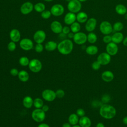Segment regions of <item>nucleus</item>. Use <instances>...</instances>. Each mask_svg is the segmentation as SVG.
<instances>
[{"mask_svg": "<svg viewBox=\"0 0 127 127\" xmlns=\"http://www.w3.org/2000/svg\"><path fill=\"white\" fill-rule=\"evenodd\" d=\"M99 29L101 33L104 35H110L113 31V26L110 22L107 21H103L101 22Z\"/></svg>", "mask_w": 127, "mask_h": 127, "instance_id": "nucleus-5", "label": "nucleus"}, {"mask_svg": "<svg viewBox=\"0 0 127 127\" xmlns=\"http://www.w3.org/2000/svg\"><path fill=\"white\" fill-rule=\"evenodd\" d=\"M124 17H125V19L126 20H127V12L125 14Z\"/></svg>", "mask_w": 127, "mask_h": 127, "instance_id": "nucleus-52", "label": "nucleus"}, {"mask_svg": "<svg viewBox=\"0 0 127 127\" xmlns=\"http://www.w3.org/2000/svg\"><path fill=\"white\" fill-rule=\"evenodd\" d=\"M62 127H72L69 123H64L62 125Z\"/></svg>", "mask_w": 127, "mask_h": 127, "instance_id": "nucleus-49", "label": "nucleus"}, {"mask_svg": "<svg viewBox=\"0 0 127 127\" xmlns=\"http://www.w3.org/2000/svg\"><path fill=\"white\" fill-rule=\"evenodd\" d=\"M44 47L41 43H37L35 47V50L37 53H41L43 52Z\"/></svg>", "mask_w": 127, "mask_h": 127, "instance_id": "nucleus-39", "label": "nucleus"}, {"mask_svg": "<svg viewBox=\"0 0 127 127\" xmlns=\"http://www.w3.org/2000/svg\"><path fill=\"white\" fill-rule=\"evenodd\" d=\"M73 48V44L70 39H66L62 40L58 44L57 49L60 53L67 55L69 54Z\"/></svg>", "mask_w": 127, "mask_h": 127, "instance_id": "nucleus-2", "label": "nucleus"}, {"mask_svg": "<svg viewBox=\"0 0 127 127\" xmlns=\"http://www.w3.org/2000/svg\"><path fill=\"white\" fill-rule=\"evenodd\" d=\"M9 37L10 40L16 43L19 41L21 38L20 31L17 29H12L9 33Z\"/></svg>", "mask_w": 127, "mask_h": 127, "instance_id": "nucleus-18", "label": "nucleus"}, {"mask_svg": "<svg viewBox=\"0 0 127 127\" xmlns=\"http://www.w3.org/2000/svg\"><path fill=\"white\" fill-rule=\"evenodd\" d=\"M73 40L74 42L77 45H83L87 41V35L82 32L74 33Z\"/></svg>", "mask_w": 127, "mask_h": 127, "instance_id": "nucleus-7", "label": "nucleus"}, {"mask_svg": "<svg viewBox=\"0 0 127 127\" xmlns=\"http://www.w3.org/2000/svg\"><path fill=\"white\" fill-rule=\"evenodd\" d=\"M79 1H80L81 2H84V1H86V0H78Z\"/></svg>", "mask_w": 127, "mask_h": 127, "instance_id": "nucleus-55", "label": "nucleus"}, {"mask_svg": "<svg viewBox=\"0 0 127 127\" xmlns=\"http://www.w3.org/2000/svg\"><path fill=\"white\" fill-rule=\"evenodd\" d=\"M79 125L81 127H90L91 126V121L87 116L80 117L79 120Z\"/></svg>", "mask_w": 127, "mask_h": 127, "instance_id": "nucleus-20", "label": "nucleus"}, {"mask_svg": "<svg viewBox=\"0 0 127 127\" xmlns=\"http://www.w3.org/2000/svg\"><path fill=\"white\" fill-rule=\"evenodd\" d=\"M115 11L119 15H125L127 12V7L123 4H118L115 7Z\"/></svg>", "mask_w": 127, "mask_h": 127, "instance_id": "nucleus-26", "label": "nucleus"}, {"mask_svg": "<svg viewBox=\"0 0 127 127\" xmlns=\"http://www.w3.org/2000/svg\"><path fill=\"white\" fill-rule=\"evenodd\" d=\"M37 127H50L49 125L46 123H41Z\"/></svg>", "mask_w": 127, "mask_h": 127, "instance_id": "nucleus-46", "label": "nucleus"}, {"mask_svg": "<svg viewBox=\"0 0 127 127\" xmlns=\"http://www.w3.org/2000/svg\"><path fill=\"white\" fill-rule=\"evenodd\" d=\"M64 22L67 25H71L76 20V17L75 13L69 12L64 17Z\"/></svg>", "mask_w": 127, "mask_h": 127, "instance_id": "nucleus-17", "label": "nucleus"}, {"mask_svg": "<svg viewBox=\"0 0 127 127\" xmlns=\"http://www.w3.org/2000/svg\"><path fill=\"white\" fill-rule=\"evenodd\" d=\"M76 114L77 115V116H78V117H82L85 116V111H84L83 109H82V108H79V109H78L76 110Z\"/></svg>", "mask_w": 127, "mask_h": 127, "instance_id": "nucleus-41", "label": "nucleus"}, {"mask_svg": "<svg viewBox=\"0 0 127 127\" xmlns=\"http://www.w3.org/2000/svg\"><path fill=\"white\" fill-rule=\"evenodd\" d=\"M29 63H30V61L27 57H25V56L21 57L20 58L19 60V63L22 66H28Z\"/></svg>", "mask_w": 127, "mask_h": 127, "instance_id": "nucleus-34", "label": "nucleus"}, {"mask_svg": "<svg viewBox=\"0 0 127 127\" xmlns=\"http://www.w3.org/2000/svg\"><path fill=\"white\" fill-rule=\"evenodd\" d=\"M97 20L94 17H91L87 20L85 25L86 30L89 32H93L96 28L97 25Z\"/></svg>", "mask_w": 127, "mask_h": 127, "instance_id": "nucleus-14", "label": "nucleus"}, {"mask_svg": "<svg viewBox=\"0 0 127 127\" xmlns=\"http://www.w3.org/2000/svg\"><path fill=\"white\" fill-rule=\"evenodd\" d=\"M74 33H73V32H70L68 34H67V37L69 38V39H71L73 38V36H74Z\"/></svg>", "mask_w": 127, "mask_h": 127, "instance_id": "nucleus-47", "label": "nucleus"}, {"mask_svg": "<svg viewBox=\"0 0 127 127\" xmlns=\"http://www.w3.org/2000/svg\"><path fill=\"white\" fill-rule=\"evenodd\" d=\"M72 127H81L79 125H74V126H73Z\"/></svg>", "mask_w": 127, "mask_h": 127, "instance_id": "nucleus-53", "label": "nucleus"}, {"mask_svg": "<svg viewBox=\"0 0 127 127\" xmlns=\"http://www.w3.org/2000/svg\"><path fill=\"white\" fill-rule=\"evenodd\" d=\"M70 30L73 33H76L80 31L81 29V26L79 22H74L70 25Z\"/></svg>", "mask_w": 127, "mask_h": 127, "instance_id": "nucleus-30", "label": "nucleus"}, {"mask_svg": "<svg viewBox=\"0 0 127 127\" xmlns=\"http://www.w3.org/2000/svg\"><path fill=\"white\" fill-rule=\"evenodd\" d=\"M46 34L44 31L39 30L36 31L33 35V39L36 43L42 44L46 39Z\"/></svg>", "mask_w": 127, "mask_h": 127, "instance_id": "nucleus-12", "label": "nucleus"}, {"mask_svg": "<svg viewBox=\"0 0 127 127\" xmlns=\"http://www.w3.org/2000/svg\"><path fill=\"white\" fill-rule=\"evenodd\" d=\"M63 26L58 21H54L51 24V29L55 34H60L62 32Z\"/></svg>", "mask_w": 127, "mask_h": 127, "instance_id": "nucleus-16", "label": "nucleus"}, {"mask_svg": "<svg viewBox=\"0 0 127 127\" xmlns=\"http://www.w3.org/2000/svg\"><path fill=\"white\" fill-rule=\"evenodd\" d=\"M32 119L37 123L43 122L46 117L45 112L41 109H36L34 110L31 114Z\"/></svg>", "mask_w": 127, "mask_h": 127, "instance_id": "nucleus-3", "label": "nucleus"}, {"mask_svg": "<svg viewBox=\"0 0 127 127\" xmlns=\"http://www.w3.org/2000/svg\"><path fill=\"white\" fill-rule=\"evenodd\" d=\"M33 42L29 38H23L19 43L20 47L24 51L31 50L33 48Z\"/></svg>", "mask_w": 127, "mask_h": 127, "instance_id": "nucleus-11", "label": "nucleus"}, {"mask_svg": "<svg viewBox=\"0 0 127 127\" xmlns=\"http://www.w3.org/2000/svg\"><path fill=\"white\" fill-rule=\"evenodd\" d=\"M76 20L79 23H83L87 21L88 19L87 14L84 11H79L76 15Z\"/></svg>", "mask_w": 127, "mask_h": 127, "instance_id": "nucleus-22", "label": "nucleus"}, {"mask_svg": "<svg viewBox=\"0 0 127 127\" xmlns=\"http://www.w3.org/2000/svg\"><path fill=\"white\" fill-rule=\"evenodd\" d=\"M52 15V13L50 11V10H45L41 13V17L45 19L49 18Z\"/></svg>", "mask_w": 127, "mask_h": 127, "instance_id": "nucleus-35", "label": "nucleus"}, {"mask_svg": "<svg viewBox=\"0 0 127 127\" xmlns=\"http://www.w3.org/2000/svg\"><path fill=\"white\" fill-rule=\"evenodd\" d=\"M45 5L42 2H38L34 5V9L36 11L41 13L45 10Z\"/></svg>", "mask_w": 127, "mask_h": 127, "instance_id": "nucleus-32", "label": "nucleus"}, {"mask_svg": "<svg viewBox=\"0 0 127 127\" xmlns=\"http://www.w3.org/2000/svg\"></svg>", "mask_w": 127, "mask_h": 127, "instance_id": "nucleus-57", "label": "nucleus"}, {"mask_svg": "<svg viewBox=\"0 0 127 127\" xmlns=\"http://www.w3.org/2000/svg\"><path fill=\"white\" fill-rule=\"evenodd\" d=\"M79 117L77 116L76 114L72 113L70 114L68 118V123L72 126L76 125L79 122Z\"/></svg>", "mask_w": 127, "mask_h": 127, "instance_id": "nucleus-27", "label": "nucleus"}, {"mask_svg": "<svg viewBox=\"0 0 127 127\" xmlns=\"http://www.w3.org/2000/svg\"><path fill=\"white\" fill-rule=\"evenodd\" d=\"M114 78V74L110 70H105L103 71L101 74L102 79L106 82H109L112 81Z\"/></svg>", "mask_w": 127, "mask_h": 127, "instance_id": "nucleus-19", "label": "nucleus"}, {"mask_svg": "<svg viewBox=\"0 0 127 127\" xmlns=\"http://www.w3.org/2000/svg\"><path fill=\"white\" fill-rule=\"evenodd\" d=\"M70 0H66V1H68V2H69V1H70Z\"/></svg>", "mask_w": 127, "mask_h": 127, "instance_id": "nucleus-56", "label": "nucleus"}, {"mask_svg": "<svg viewBox=\"0 0 127 127\" xmlns=\"http://www.w3.org/2000/svg\"><path fill=\"white\" fill-rule=\"evenodd\" d=\"M58 47L57 43L54 41H49L47 42L45 45V49L48 51H53L55 50Z\"/></svg>", "mask_w": 127, "mask_h": 127, "instance_id": "nucleus-24", "label": "nucleus"}, {"mask_svg": "<svg viewBox=\"0 0 127 127\" xmlns=\"http://www.w3.org/2000/svg\"><path fill=\"white\" fill-rule=\"evenodd\" d=\"M124 28V25L122 22L120 21H118L115 22L113 25V31L116 32H120Z\"/></svg>", "mask_w": 127, "mask_h": 127, "instance_id": "nucleus-33", "label": "nucleus"}, {"mask_svg": "<svg viewBox=\"0 0 127 127\" xmlns=\"http://www.w3.org/2000/svg\"><path fill=\"white\" fill-rule=\"evenodd\" d=\"M16 48V45L15 44V42H14L13 41H10L8 43L7 45V49L8 51L10 52H13L14 51Z\"/></svg>", "mask_w": 127, "mask_h": 127, "instance_id": "nucleus-36", "label": "nucleus"}, {"mask_svg": "<svg viewBox=\"0 0 127 127\" xmlns=\"http://www.w3.org/2000/svg\"><path fill=\"white\" fill-rule=\"evenodd\" d=\"M97 61L102 65H106L109 64L111 61V56L107 52H103L99 54L98 56Z\"/></svg>", "mask_w": 127, "mask_h": 127, "instance_id": "nucleus-9", "label": "nucleus"}, {"mask_svg": "<svg viewBox=\"0 0 127 127\" xmlns=\"http://www.w3.org/2000/svg\"><path fill=\"white\" fill-rule=\"evenodd\" d=\"M18 77L19 79L23 82H26L29 80V74L28 72L26 70H21L19 71Z\"/></svg>", "mask_w": 127, "mask_h": 127, "instance_id": "nucleus-25", "label": "nucleus"}, {"mask_svg": "<svg viewBox=\"0 0 127 127\" xmlns=\"http://www.w3.org/2000/svg\"><path fill=\"white\" fill-rule=\"evenodd\" d=\"M70 27L65 26L63 27V30H62V33H64L65 35H67L70 32Z\"/></svg>", "mask_w": 127, "mask_h": 127, "instance_id": "nucleus-44", "label": "nucleus"}, {"mask_svg": "<svg viewBox=\"0 0 127 127\" xmlns=\"http://www.w3.org/2000/svg\"><path fill=\"white\" fill-rule=\"evenodd\" d=\"M64 11V7L63 5L57 3L53 5L50 9L52 14L55 16H60L62 15Z\"/></svg>", "mask_w": 127, "mask_h": 127, "instance_id": "nucleus-10", "label": "nucleus"}, {"mask_svg": "<svg viewBox=\"0 0 127 127\" xmlns=\"http://www.w3.org/2000/svg\"><path fill=\"white\" fill-rule=\"evenodd\" d=\"M96 127H105L104 125L102 123H98L96 126Z\"/></svg>", "mask_w": 127, "mask_h": 127, "instance_id": "nucleus-51", "label": "nucleus"}, {"mask_svg": "<svg viewBox=\"0 0 127 127\" xmlns=\"http://www.w3.org/2000/svg\"><path fill=\"white\" fill-rule=\"evenodd\" d=\"M45 0V1H46L47 2H51V1H52L54 0Z\"/></svg>", "mask_w": 127, "mask_h": 127, "instance_id": "nucleus-54", "label": "nucleus"}, {"mask_svg": "<svg viewBox=\"0 0 127 127\" xmlns=\"http://www.w3.org/2000/svg\"><path fill=\"white\" fill-rule=\"evenodd\" d=\"M33 105L36 109H41L44 105L43 100L40 98H36L33 100Z\"/></svg>", "mask_w": 127, "mask_h": 127, "instance_id": "nucleus-31", "label": "nucleus"}, {"mask_svg": "<svg viewBox=\"0 0 127 127\" xmlns=\"http://www.w3.org/2000/svg\"><path fill=\"white\" fill-rule=\"evenodd\" d=\"M123 123L125 125H127V116H125L123 119Z\"/></svg>", "mask_w": 127, "mask_h": 127, "instance_id": "nucleus-50", "label": "nucleus"}, {"mask_svg": "<svg viewBox=\"0 0 127 127\" xmlns=\"http://www.w3.org/2000/svg\"><path fill=\"white\" fill-rule=\"evenodd\" d=\"M55 92H56V97H58V98H62L65 95L64 91L61 89H58Z\"/></svg>", "mask_w": 127, "mask_h": 127, "instance_id": "nucleus-37", "label": "nucleus"}, {"mask_svg": "<svg viewBox=\"0 0 127 127\" xmlns=\"http://www.w3.org/2000/svg\"><path fill=\"white\" fill-rule=\"evenodd\" d=\"M87 41L90 44H94L97 40V36L95 33L93 32H89L87 35Z\"/></svg>", "mask_w": 127, "mask_h": 127, "instance_id": "nucleus-29", "label": "nucleus"}, {"mask_svg": "<svg viewBox=\"0 0 127 127\" xmlns=\"http://www.w3.org/2000/svg\"><path fill=\"white\" fill-rule=\"evenodd\" d=\"M110 99L111 98L109 95L105 94V95H104L102 97V101L104 102L105 104H107V103L109 102V101L110 100Z\"/></svg>", "mask_w": 127, "mask_h": 127, "instance_id": "nucleus-42", "label": "nucleus"}, {"mask_svg": "<svg viewBox=\"0 0 127 127\" xmlns=\"http://www.w3.org/2000/svg\"><path fill=\"white\" fill-rule=\"evenodd\" d=\"M103 41L107 44L111 42L112 36H110V35H105L103 38Z\"/></svg>", "mask_w": 127, "mask_h": 127, "instance_id": "nucleus-40", "label": "nucleus"}, {"mask_svg": "<svg viewBox=\"0 0 127 127\" xmlns=\"http://www.w3.org/2000/svg\"><path fill=\"white\" fill-rule=\"evenodd\" d=\"M118 46L117 44L111 42L107 44L106 47V52L111 56L116 55L118 52Z\"/></svg>", "mask_w": 127, "mask_h": 127, "instance_id": "nucleus-15", "label": "nucleus"}, {"mask_svg": "<svg viewBox=\"0 0 127 127\" xmlns=\"http://www.w3.org/2000/svg\"><path fill=\"white\" fill-rule=\"evenodd\" d=\"M42 96L45 100L48 102L53 101L57 97L56 92L49 89L44 90L42 93Z\"/></svg>", "mask_w": 127, "mask_h": 127, "instance_id": "nucleus-8", "label": "nucleus"}, {"mask_svg": "<svg viewBox=\"0 0 127 127\" xmlns=\"http://www.w3.org/2000/svg\"><path fill=\"white\" fill-rule=\"evenodd\" d=\"M101 65L97 61H96L92 63L91 66L93 70H98L101 67Z\"/></svg>", "mask_w": 127, "mask_h": 127, "instance_id": "nucleus-38", "label": "nucleus"}, {"mask_svg": "<svg viewBox=\"0 0 127 127\" xmlns=\"http://www.w3.org/2000/svg\"><path fill=\"white\" fill-rule=\"evenodd\" d=\"M19 73V71L18 70V69L16 68H12L10 69V73L11 75L13 76H15L18 75Z\"/></svg>", "mask_w": 127, "mask_h": 127, "instance_id": "nucleus-43", "label": "nucleus"}, {"mask_svg": "<svg viewBox=\"0 0 127 127\" xmlns=\"http://www.w3.org/2000/svg\"><path fill=\"white\" fill-rule=\"evenodd\" d=\"M34 9V5L30 1L24 2L21 6L20 10L22 14L26 15L31 13Z\"/></svg>", "mask_w": 127, "mask_h": 127, "instance_id": "nucleus-13", "label": "nucleus"}, {"mask_svg": "<svg viewBox=\"0 0 127 127\" xmlns=\"http://www.w3.org/2000/svg\"><path fill=\"white\" fill-rule=\"evenodd\" d=\"M28 67L32 72L37 73L42 69V64L40 60L34 59L30 61Z\"/></svg>", "mask_w": 127, "mask_h": 127, "instance_id": "nucleus-6", "label": "nucleus"}, {"mask_svg": "<svg viewBox=\"0 0 127 127\" xmlns=\"http://www.w3.org/2000/svg\"><path fill=\"white\" fill-rule=\"evenodd\" d=\"M41 109L45 112H47L49 110V107L47 105H44Z\"/></svg>", "mask_w": 127, "mask_h": 127, "instance_id": "nucleus-45", "label": "nucleus"}, {"mask_svg": "<svg viewBox=\"0 0 127 127\" xmlns=\"http://www.w3.org/2000/svg\"><path fill=\"white\" fill-rule=\"evenodd\" d=\"M116 108L109 104H104L101 105L99 109V114L103 118L110 120L114 118L116 115Z\"/></svg>", "mask_w": 127, "mask_h": 127, "instance_id": "nucleus-1", "label": "nucleus"}, {"mask_svg": "<svg viewBox=\"0 0 127 127\" xmlns=\"http://www.w3.org/2000/svg\"><path fill=\"white\" fill-rule=\"evenodd\" d=\"M124 35L121 32H116L112 36V42L118 44L123 42Z\"/></svg>", "mask_w": 127, "mask_h": 127, "instance_id": "nucleus-21", "label": "nucleus"}, {"mask_svg": "<svg viewBox=\"0 0 127 127\" xmlns=\"http://www.w3.org/2000/svg\"><path fill=\"white\" fill-rule=\"evenodd\" d=\"M123 45L126 46L127 47V36L125 38H124V40L123 41Z\"/></svg>", "mask_w": 127, "mask_h": 127, "instance_id": "nucleus-48", "label": "nucleus"}, {"mask_svg": "<svg viewBox=\"0 0 127 127\" xmlns=\"http://www.w3.org/2000/svg\"><path fill=\"white\" fill-rule=\"evenodd\" d=\"M67 7L69 12L76 13L80 11L82 5L81 2L78 0H72L68 2Z\"/></svg>", "mask_w": 127, "mask_h": 127, "instance_id": "nucleus-4", "label": "nucleus"}, {"mask_svg": "<svg viewBox=\"0 0 127 127\" xmlns=\"http://www.w3.org/2000/svg\"><path fill=\"white\" fill-rule=\"evenodd\" d=\"M85 52L89 55H95L98 53V48L96 46L90 45L86 47Z\"/></svg>", "mask_w": 127, "mask_h": 127, "instance_id": "nucleus-28", "label": "nucleus"}, {"mask_svg": "<svg viewBox=\"0 0 127 127\" xmlns=\"http://www.w3.org/2000/svg\"><path fill=\"white\" fill-rule=\"evenodd\" d=\"M23 105L26 108L29 109L33 105V100L31 97L26 96L23 99Z\"/></svg>", "mask_w": 127, "mask_h": 127, "instance_id": "nucleus-23", "label": "nucleus"}]
</instances>
